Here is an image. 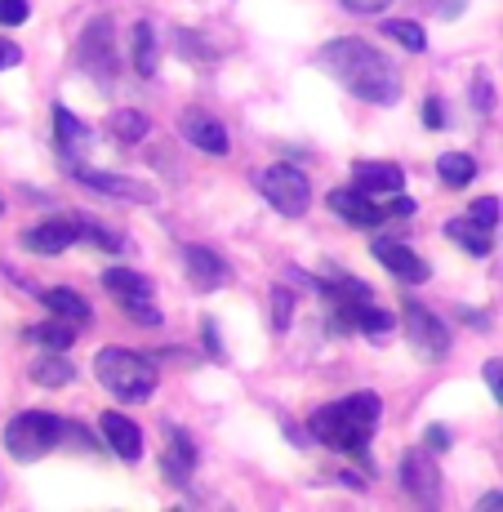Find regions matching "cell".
Segmentation results:
<instances>
[{"mask_svg":"<svg viewBox=\"0 0 503 512\" xmlns=\"http://www.w3.org/2000/svg\"><path fill=\"white\" fill-rule=\"evenodd\" d=\"M317 63H321V72H330L348 94L366 98L374 107H388L401 98V72L392 67V58L379 54V49L366 41H357V36L330 41L321 49Z\"/></svg>","mask_w":503,"mask_h":512,"instance_id":"cell-1","label":"cell"},{"mask_svg":"<svg viewBox=\"0 0 503 512\" xmlns=\"http://www.w3.org/2000/svg\"><path fill=\"white\" fill-rule=\"evenodd\" d=\"M379 415H383L379 397H374V392H357V397H343V401H334V406H321L317 415H312V437L330 450L357 455V450H366L370 432L379 428Z\"/></svg>","mask_w":503,"mask_h":512,"instance_id":"cell-2","label":"cell"},{"mask_svg":"<svg viewBox=\"0 0 503 512\" xmlns=\"http://www.w3.org/2000/svg\"><path fill=\"white\" fill-rule=\"evenodd\" d=\"M94 374H98V383L121 401H143V397H152V388H156L152 357H138L130 348H103L94 357Z\"/></svg>","mask_w":503,"mask_h":512,"instance_id":"cell-3","label":"cell"},{"mask_svg":"<svg viewBox=\"0 0 503 512\" xmlns=\"http://www.w3.org/2000/svg\"><path fill=\"white\" fill-rule=\"evenodd\" d=\"M63 437L67 432H63V423H58L54 415H45V410H27V415L9 419L5 450L18 459V464H36V459H45Z\"/></svg>","mask_w":503,"mask_h":512,"instance_id":"cell-4","label":"cell"},{"mask_svg":"<svg viewBox=\"0 0 503 512\" xmlns=\"http://www.w3.org/2000/svg\"><path fill=\"white\" fill-rule=\"evenodd\" d=\"M259 192L268 196V205L276 214H285V219H299V214H308V205H312L308 174H303L299 165H285V161L259 174Z\"/></svg>","mask_w":503,"mask_h":512,"instance_id":"cell-5","label":"cell"},{"mask_svg":"<svg viewBox=\"0 0 503 512\" xmlns=\"http://www.w3.org/2000/svg\"><path fill=\"white\" fill-rule=\"evenodd\" d=\"M76 63L81 72H90L98 85H112L121 63H116V45H112V18H90V27L81 32V45H76Z\"/></svg>","mask_w":503,"mask_h":512,"instance_id":"cell-6","label":"cell"},{"mask_svg":"<svg viewBox=\"0 0 503 512\" xmlns=\"http://www.w3.org/2000/svg\"><path fill=\"white\" fill-rule=\"evenodd\" d=\"M401 326H406V339H410V348L419 352V357H428V361H441L450 352V334L446 326H441V317H432L423 303H406V312H401Z\"/></svg>","mask_w":503,"mask_h":512,"instance_id":"cell-7","label":"cell"},{"mask_svg":"<svg viewBox=\"0 0 503 512\" xmlns=\"http://www.w3.org/2000/svg\"><path fill=\"white\" fill-rule=\"evenodd\" d=\"M183 272L196 290H223L232 281V268L223 263V254H214L210 245H183Z\"/></svg>","mask_w":503,"mask_h":512,"instance_id":"cell-8","label":"cell"},{"mask_svg":"<svg viewBox=\"0 0 503 512\" xmlns=\"http://www.w3.org/2000/svg\"><path fill=\"white\" fill-rule=\"evenodd\" d=\"M72 174L85 187H94L98 196H112V201H130V205H152L156 192L138 179H125V174H103V170H85V165H72Z\"/></svg>","mask_w":503,"mask_h":512,"instance_id":"cell-9","label":"cell"},{"mask_svg":"<svg viewBox=\"0 0 503 512\" xmlns=\"http://www.w3.org/2000/svg\"><path fill=\"white\" fill-rule=\"evenodd\" d=\"M401 486L410 490L414 504H437L441 499V472L428 459V450H410V455L401 459Z\"/></svg>","mask_w":503,"mask_h":512,"instance_id":"cell-10","label":"cell"},{"mask_svg":"<svg viewBox=\"0 0 503 512\" xmlns=\"http://www.w3.org/2000/svg\"><path fill=\"white\" fill-rule=\"evenodd\" d=\"M370 250H374V259H379L383 268L392 272V277H397V281H406V285H423V281L432 277V268H428V263H423L419 254H414L410 245H401V241H388V236H379V241H374Z\"/></svg>","mask_w":503,"mask_h":512,"instance_id":"cell-11","label":"cell"},{"mask_svg":"<svg viewBox=\"0 0 503 512\" xmlns=\"http://www.w3.org/2000/svg\"><path fill=\"white\" fill-rule=\"evenodd\" d=\"M179 134L192 147H201V152H210V156H228V130H223V121H214L210 112H201V107H192V112H183L179 116Z\"/></svg>","mask_w":503,"mask_h":512,"instance_id":"cell-12","label":"cell"},{"mask_svg":"<svg viewBox=\"0 0 503 512\" xmlns=\"http://www.w3.org/2000/svg\"><path fill=\"white\" fill-rule=\"evenodd\" d=\"M330 210L339 214V219L357 223V228H379L383 219H388V205H379L370 192H352V187H334L330 192Z\"/></svg>","mask_w":503,"mask_h":512,"instance_id":"cell-13","label":"cell"},{"mask_svg":"<svg viewBox=\"0 0 503 512\" xmlns=\"http://www.w3.org/2000/svg\"><path fill=\"white\" fill-rule=\"evenodd\" d=\"M98 432H103V441L125 459V464H138V459H143V432H138L134 419H125V415H116V410H107V415L98 419Z\"/></svg>","mask_w":503,"mask_h":512,"instance_id":"cell-14","label":"cell"},{"mask_svg":"<svg viewBox=\"0 0 503 512\" xmlns=\"http://www.w3.org/2000/svg\"><path fill=\"white\" fill-rule=\"evenodd\" d=\"M81 241V228H76V219H49L41 228L23 232V250H36V254H63L67 245Z\"/></svg>","mask_w":503,"mask_h":512,"instance_id":"cell-15","label":"cell"},{"mask_svg":"<svg viewBox=\"0 0 503 512\" xmlns=\"http://www.w3.org/2000/svg\"><path fill=\"white\" fill-rule=\"evenodd\" d=\"M352 179H357V187L370 196H397L401 187H406L401 165H383V161H357L352 165Z\"/></svg>","mask_w":503,"mask_h":512,"instance_id":"cell-16","label":"cell"},{"mask_svg":"<svg viewBox=\"0 0 503 512\" xmlns=\"http://www.w3.org/2000/svg\"><path fill=\"white\" fill-rule=\"evenodd\" d=\"M54 130H58V152L67 156V165H76L85 156V147H90V130H85V121L58 103L54 107Z\"/></svg>","mask_w":503,"mask_h":512,"instance_id":"cell-17","label":"cell"},{"mask_svg":"<svg viewBox=\"0 0 503 512\" xmlns=\"http://www.w3.org/2000/svg\"><path fill=\"white\" fill-rule=\"evenodd\" d=\"M446 236H450L455 245H463L468 254H477V259H486L490 245H495L490 228H486V223H477L472 214H468V219H450V223H446Z\"/></svg>","mask_w":503,"mask_h":512,"instance_id":"cell-18","label":"cell"},{"mask_svg":"<svg viewBox=\"0 0 503 512\" xmlns=\"http://www.w3.org/2000/svg\"><path fill=\"white\" fill-rule=\"evenodd\" d=\"M41 303H45L49 312H54V317L76 321V326H90V303H85L76 290H67V285H54V290H45Z\"/></svg>","mask_w":503,"mask_h":512,"instance_id":"cell-19","label":"cell"},{"mask_svg":"<svg viewBox=\"0 0 503 512\" xmlns=\"http://www.w3.org/2000/svg\"><path fill=\"white\" fill-rule=\"evenodd\" d=\"M165 477H170V481H179V486H183V481H192V472H196V446H192V441H187V432H174V437H170V450H165Z\"/></svg>","mask_w":503,"mask_h":512,"instance_id":"cell-20","label":"cell"},{"mask_svg":"<svg viewBox=\"0 0 503 512\" xmlns=\"http://www.w3.org/2000/svg\"><path fill=\"white\" fill-rule=\"evenodd\" d=\"M130 49H134V72H138V76H156V63H161V54H156V32H152V23H134Z\"/></svg>","mask_w":503,"mask_h":512,"instance_id":"cell-21","label":"cell"},{"mask_svg":"<svg viewBox=\"0 0 503 512\" xmlns=\"http://www.w3.org/2000/svg\"><path fill=\"white\" fill-rule=\"evenodd\" d=\"M76 321H63V317H54V321H45V326H32L27 330V339H36L41 348H49V352H63V348H72L76 343Z\"/></svg>","mask_w":503,"mask_h":512,"instance_id":"cell-22","label":"cell"},{"mask_svg":"<svg viewBox=\"0 0 503 512\" xmlns=\"http://www.w3.org/2000/svg\"><path fill=\"white\" fill-rule=\"evenodd\" d=\"M437 174L446 187H468L477 179V161H472L468 152H441L437 156Z\"/></svg>","mask_w":503,"mask_h":512,"instance_id":"cell-23","label":"cell"},{"mask_svg":"<svg viewBox=\"0 0 503 512\" xmlns=\"http://www.w3.org/2000/svg\"><path fill=\"white\" fill-rule=\"evenodd\" d=\"M107 130H112L121 143H143L147 134H152V121H147L143 112H134V107H121V112H112Z\"/></svg>","mask_w":503,"mask_h":512,"instance_id":"cell-24","label":"cell"},{"mask_svg":"<svg viewBox=\"0 0 503 512\" xmlns=\"http://www.w3.org/2000/svg\"><path fill=\"white\" fill-rule=\"evenodd\" d=\"M72 379H76L72 361H63L58 352H49V357H41L32 366V383H41V388H67Z\"/></svg>","mask_w":503,"mask_h":512,"instance_id":"cell-25","label":"cell"},{"mask_svg":"<svg viewBox=\"0 0 503 512\" xmlns=\"http://www.w3.org/2000/svg\"><path fill=\"white\" fill-rule=\"evenodd\" d=\"M103 290H112L116 299H130V294H152V281L134 268H107L103 272Z\"/></svg>","mask_w":503,"mask_h":512,"instance_id":"cell-26","label":"cell"},{"mask_svg":"<svg viewBox=\"0 0 503 512\" xmlns=\"http://www.w3.org/2000/svg\"><path fill=\"white\" fill-rule=\"evenodd\" d=\"M379 32L388 36V41H397L401 49H410V54H423L428 49V36H423L419 23H406V18H383Z\"/></svg>","mask_w":503,"mask_h":512,"instance_id":"cell-27","label":"cell"},{"mask_svg":"<svg viewBox=\"0 0 503 512\" xmlns=\"http://www.w3.org/2000/svg\"><path fill=\"white\" fill-rule=\"evenodd\" d=\"M290 321H294V294L285 290V285H276L272 290V330L285 334L290 330Z\"/></svg>","mask_w":503,"mask_h":512,"instance_id":"cell-28","label":"cell"},{"mask_svg":"<svg viewBox=\"0 0 503 512\" xmlns=\"http://www.w3.org/2000/svg\"><path fill=\"white\" fill-rule=\"evenodd\" d=\"M76 228H81V241H90V245H98V250H116V232H107L103 223H94V219H76Z\"/></svg>","mask_w":503,"mask_h":512,"instance_id":"cell-29","label":"cell"},{"mask_svg":"<svg viewBox=\"0 0 503 512\" xmlns=\"http://www.w3.org/2000/svg\"><path fill=\"white\" fill-rule=\"evenodd\" d=\"M121 308L130 312L134 321H143V326H161V312L147 303V294H130V299H121Z\"/></svg>","mask_w":503,"mask_h":512,"instance_id":"cell-30","label":"cell"},{"mask_svg":"<svg viewBox=\"0 0 503 512\" xmlns=\"http://www.w3.org/2000/svg\"><path fill=\"white\" fill-rule=\"evenodd\" d=\"M499 214H503V205L495 201V196H481V201H472V219H477V223H486L490 232L499 228Z\"/></svg>","mask_w":503,"mask_h":512,"instance_id":"cell-31","label":"cell"},{"mask_svg":"<svg viewBox=\"0 0 503 512\" xmlns=\"http://www.w3.org/2000/svg\"><path fill=\"white\" fill-rule=\"evenodd\" d=\"M27 23V0H0V27Z\"/></svg>","mask_w":503,"mask_h":512,"instance_id":"cell-32","label":"cell"},{"mask_svg":"<svg viewBox=\"0 0 503 512\" xmlns=\"http://www.w3.org/2000/svg\"><path fill=\"white\" fill-rule=\"evenodd\" d=\"M423 125H428V130H441V125H446V103H441V98H428V103H423Z\"/></svg>","mask_w":503,"mask_h":512,"instance_id":"cell-33","label":"cell"},{"mask_svg":"<svg viewBox=\"0 0 503 512\" xmlns=\"http://www.w3.org/2000/svg\"><path fill=\"white\" fill-rule=\"evenodd\" d=\"M472 103H477V112H490V76L477 72V81H472Z\"/></svg>","mask_w":503,"mask_h":512,"instance_id":"cell-34","label":"cell"},{"mask_svg":"<svg viewBox=\"0 0 503 512\" xmlns=\"http://www.w3.org/2000/svg\"><path fill=\"white\" fill-rule=\"evenodd\" d=\"M392 0H343V9H352V14H383Z\"/></svg>","mask_w":503,"mask_h":512,"instance_id":"cell-35","label":"cell"},{"mask_svg":"<svg viewBox=\"0 0 503 512\" xmlns=\"http://www.w3.org/2000/svg\"><path fill=\"white\" fill-rule=\"evenodd\" d=\"M23 63V49H18L14 41H0V72H9V67Z\"/></svg>","mask_w":503,"mask_h":512,"instance_id":"cell-36","label":"cell"},{"mask_svg":"<svg viewBox=\"0 0 503 512\" xmlns=\"http://www.w3.org/2000/svg\"><path fill=\"white\" fill-rule=\"evenodd\" d=\"M486 383H490V392H495L499 406H503V361H486Z\"/></svg>","mask_w":503,"mask_h":512,"instance_id":"cell-37","label":"cell"},{"mask_svg":"<svg viewBox=\"0 0 503 512\" xmlns=\"http://www.w3.org/2000/svg\"><path fill=\"white\" fill-rule=\"evenodd\" d=\"M423 441H428L432 450H446V446H450V432L437 423V428H428V432H423Z\"/></svg>","mask_w":503,"mask_h":512,"instance_id":"cell-38","label":"cell"},{"mask_svg":"<svg viewBox=\"0 0 503 512\" xmlns=\"http://www.w3.org/2000/svg\"><path fill=\"white\" fill-rule=\"evenodd\" d=\"M388 214H401V219H406V214H414V201H410V196H392V201H388Z\"/></svg>","mask_w":503,"mask_h":512,"instance_id":"cell-39","label":"cell"},{"mask_svg":"<svg viewBox=\"0 0 503 512\" xmlns=\"http://www.w3.org/2000/svg\"><path fill=\"white\" fill-rule=\"evenodd\" d=\"M201 330H205V343H210V352L219 357V326H214V321L205 317V326H201Z\"/></svg>","mask_w":503,"mask_h":512,"instance_id":"cell-40","label":"cell"},{"mask_svg":"<svg viewBox=\"0 0 503 512\" xmlns=\"http://www.w3.org/2000/svg\"><path fill=\"white\" fill-rule=\"evenodd\" d=\"M477 508H481V512H490V508H503V495H486V499H481Z\"/></svg>","mask_w":503,"mask_h":512,"instance_id":"cell-41","label":"cell"}]
</instances>
